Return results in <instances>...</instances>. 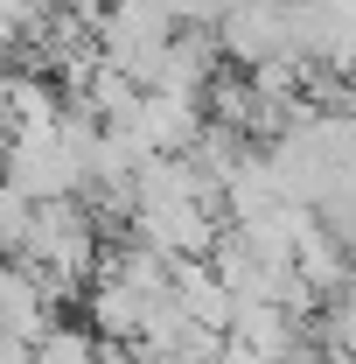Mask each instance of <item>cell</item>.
<instances>
[{
	"instance_id": "obj_1",
	"label": "cell",
	"mask_w": 356,
	"mask_h": 364,
	"mask_svg": "<svg viewBox=\"0 0 356 364\" xmlns=\"http://www.w3.org/2000/svg\"><path fill=\"white\" fill-rule=\"evenodd\" d=\"M301 336H308V322H301V316H287L279 301H245V309L230 316V336H223V343L252 350L259 364H287Z\"/></svg>"
},
{
	"instance_id": "obj_2",
	"label": "cell",
	"mask_w": 356,
	"mask_h": 364,
	"mask_svg": "<svg viewBox=\"0 0 356 364\" xmlns=\"http://www.w3.org/2000/svg\"><path fill=\"white\" fill-rule=\"evenodd\" d=\"M175 309L189 329H210V336H230V316H238V301L223 294V280L210 273V259H175Z\"/></svg>"
},
{
	"instance_id": "obj_6",
	"label": "cell",
	"mask_w": 356,
	"mask_h": 364,
	"mask_svg": "<svg viewBox=\"0 0 356 364\" xmlns=\"http://www.w3.org/2000/svg\"><path fill=\"white\" fill-rule=\"evenodd\" d=\"M84 7H112V0H84Z\"/></svg>"
},
{
	"instance_id": "obj_3",
	"label": "cell",
	"mask_w": 356,
	"mask_h": 364,
	"mask_svg": "<svg viewBox=\"0 0 356 364\" xmlns=\"http://www.w3.org/2000/svg\"><path fill=\"white\" fill-rule=\"evenodd\" d=\"M28 364H98V336L84 322H49L28 343Z\"/></svg>"
},
{
	"instance_id": "obj_4",
	"label": "cell",
	"mask_w": 356,
	"mask_h": 364,
	"mask_svg": "<svg viewBox=\"0 0 356 364\" xmlns=\"http://www.w3.org/2000/svg\"><path fill=\"white\" fill-rule=\"evenodd\" d=\"M343 91H350V112H356V56L343 63Z\"/></svg>"
},
{
	"instance_id": "obj_5",
	"label": "cell",
	"mask_w": 356,
	"mask_h": 364,
	"mask_svg": "<svg viewBox=\"0 0 356 364\" xmlns=\"http://www.w3.org/2000/svg\"><path fill=\"white\" fill-rule=\"evenodd\" d=\"M343 301H356V267H350V287H343Z\"/></svg>"
}]
</instances>
